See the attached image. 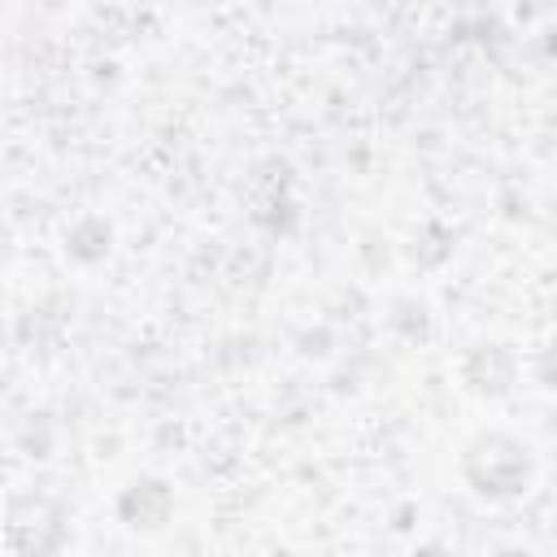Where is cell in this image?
<instances>
[{"label":"cell","mask_w":557,"mask_h":557,"mask_svg":"<svg viewBox=\"0 0 557 557\" xmlns=\"http://www.w3.org/2000/svg\"><path fill=\"white\" fill-rule=\"evenodd\" d=\"M457 474L470 487L474 500L483 505H518L540 474L535 448L505 431V426H483L457 448Z\"/></svg>","instance_id":"cell-1"},{"label":"cell","mask_w":557,"mask_h":557,"mask_svg":"<svg viewBox=\"0 0 557 557\" xmlns=\"http://www.w3.org/2000/svg\"><path fill=\"white\" fill-rule=\"evenodd\" d=\"M4 540L17 557H57L70 544V505L48 487L9 492Z\"/></svg>","instance_id":"cell-2"},{"label":"cell","mask_w":557,"mask_h":557,"mask_svg":"<svg viewBox=\"0 0 557 557\" xmlns=\"http://www.w3.org/2000/svg\"><path fill=\"white\" fill-rule=\"evenodd\" d=\"M174 518V487L161 474H139L117 492V522L126 531H161Z\"/></svg>","instance_id":"cell-3"},{"label":"cell","mask_w":557,"mask_h":557,"mask_svg":"<svg viewBox=\"0 0 557 557\" xmlns=\"http://www.w3.org/2000/svg\"><path fill=\"white\" fill-rule=\"evenodd\" d=\"M461 383L474 392V396H509L513 392V379H518V357L505 348V344H474L466 357H461Z\"/></svg>","instance_id":"cell-4"}]
</instances>
